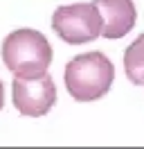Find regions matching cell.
Here are the masks:
<instances>
[{
    "label": "cell",
    "instance_id": "6",
    "mask_svg": "<svg viewBox=\"0 0 144 149\" xmlns=\"http://www.w3.org/2000/svg\"><path fill=\"white\" fill-rule=\"evenodd\" d=\"M124 72L131 84L144 86V32L124 50Z\"/></svg>",
    "mask_w": 144,
    "mask_h": 149
},
{
    "label": "cell",
    "instance_id": "1",
    "mask_svg": "<svg viewBox=\"0 0 144 149\" xmlns=\"http://www.w3.org/2000/svg\"><path fill=\"white\" fill-rule=\"evenodd\" d=\"M63 81L77 102H95L110 91L115 81V65L104 52H83L68 61Z\"/></svg>",
    "mask_w": 144,
    "mask_h": 149
},
{
    "label": "cell",
    "instance_id": "7",
    "mask_svg": "<svg viewBox=\"0 0 144 149\" xmlns=\"http://www.w3.org/2000/svg\"><path fill=\"white\" fill-rule=\"evenodd\" d=\"M2 106H5V86L0 81V111H2Z\"/></svg>",
    "mask_w": 144,
    "mask_h": 149
},
{
    "label": "cell",
    "instance_id": "5",
    "mask_svg": "<svg viewBox=\"0 0 144 149\" xmlns=\"http://www.w3.org/2000/svg\"><path fill=\"white\" fill-rule=\"evenodd\" d=\"M101 14V36L104 38H122L135 27L137 11L133 0H92Z\"/></svg>",
    "mask_w": 144,
    "mask_h": 149
},
{
    "label": "cell",
    "instance_id": "4",
    "mask_svg": "<svg viewBox=\"0 0 144 149\" xmlns=\"http://www.w3.org/2000/svg\"><path fill=\"white\" fill-rule=\"evenodd\" d=\"M11 100L20 115L41 118L52 111L56 104V86L47 72L36 77H14L11 84Z\"/></svg>",
    "mask_w": 144,
    "mask_h": 149
},
{
    "label": "cell",
    "instance_id": "3",
    "mask_svg": "<svg viewBox=\"0 0 144 149\" xmlns=\"http://www.w3.org/2000/svg\"><path fill=\"white\" fill-rule=\"evenodd\" d=\"M52 29L70 45L90 43L101 36V14L95 2L63 5L52 14Z\"/></svg>",
    "mask_w": 144,
    "mask_h": 149
},
{
    "label": "cell",
    "instance_id": "2",
    "mask_svg": "<svg viewBox=\"0 0 144 149\" xmlns=\"http://www.w3.org/2000/svg\"><path fill=\"white\" fill-rule=\"evenodd\" d=\"M2 61L16 77H36L52 63V45L38 29H14L2 41Z\"/></svg>",
    "mask_w": 144,
    "mask_h": 149
}]
</instances>
